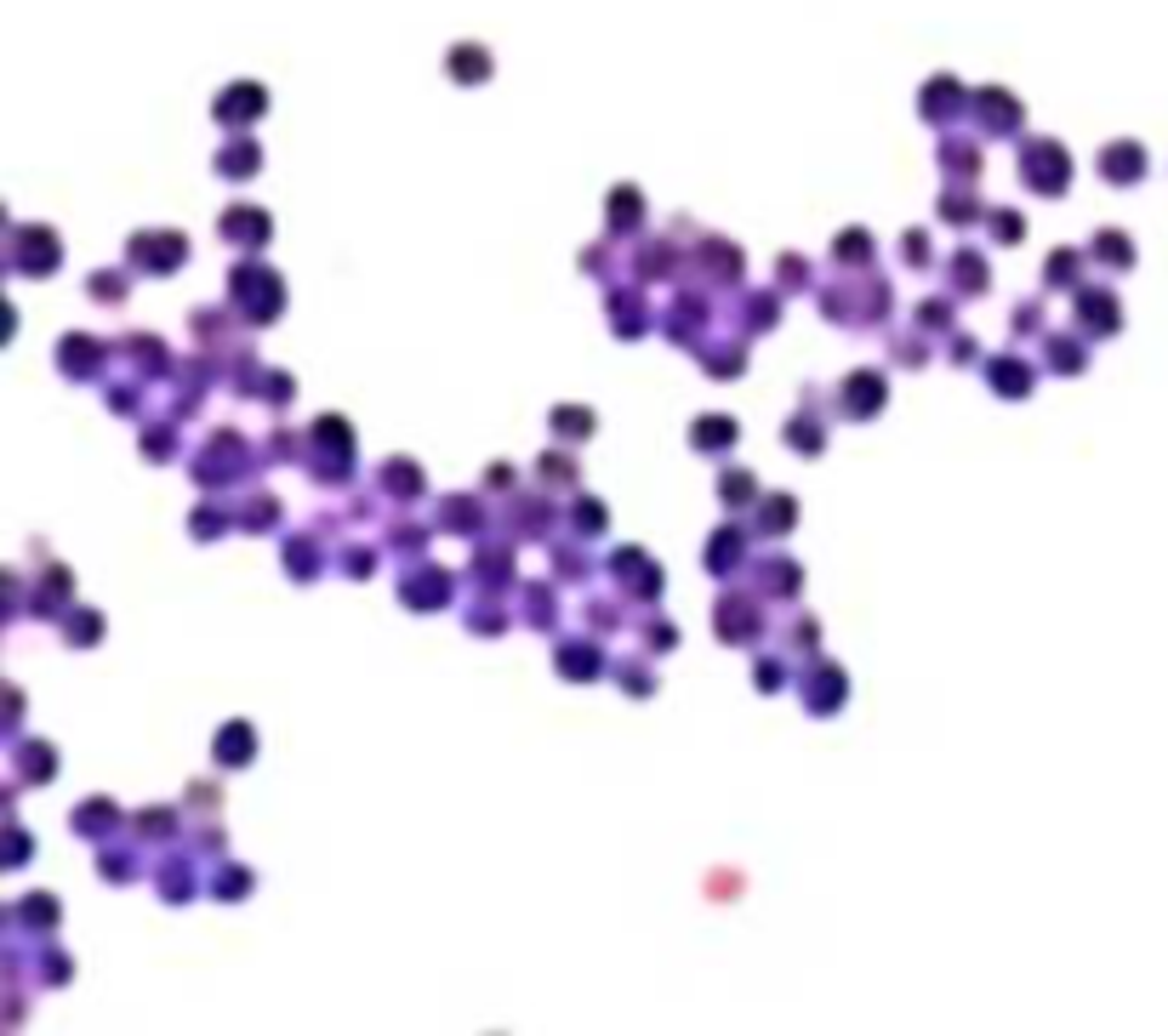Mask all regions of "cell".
<instances>
[{"mask_svg": "<svg viewBox=\"0 0 1168 1036\" xmlns=\"http://www.w3.org/2000/svg\"><path fill=\"white\" fill-rule=\"evenodd\" d=\"M1140 165L1146 160H1134V155H1112V160H1105V172H1112V177H1134Z\"/></svg>", "mask_w": 1168, "mask_h": 1036, "instance_id": "52a82bcc", "label": "cell"}, {"mask_svg": "<svg viewBox=\"0 0 1168 1036\" xmlns=\"http://www.w3.org/2000/svg\"><path fill=\"white\" fill-rule=\"evenodd\" d=\"M246 740H251V729H246V724L223 729V740H217V757H223V764H229V757H246V752H251Z\"/></svg>", "mask_w": 1168, "mask_h": 1036, "instance_id": "277c9868", "label": "cell"}, {"mask_svg": "<svg viewBox=\"0 0 1168 1036\" xmlns=\"http://www.w3.org/2000/svg\"><path fill=\"white\" fill-rule=\"evenodd\" d=\"M559 428H565V433H587V416H582V410H559Z\"/></svg>", "mask_w": 1168, "mask_h": 1036, "instance_id": "ba28073f", "label": "cell"}, {"mask_svg": "<svg viewBox=\"0 0 1168 1036\" xmlns=\"http://www.w3.org/2000/svg\"><path fill=\"white\" fill-rule=\"evenodd\" d=\"M724 439H736V428H730L724 416H707V428H695V445H702V450L724 445Z\"/></svg>", "mask_w": 1168, "mask_h": 1036, "instance_id": "5b68a950", "label": "cell"}, {"mask_svg": "<svg viewBox=\"0 0 1168 1036\" xmlns=\"http://www.w3.org/2000/svg\"><path fill=\"white\" fill-rule=\"evenodd\" d=\"M992 388H997V393H1004V388H1009V393H1026V371H1021V364H997V371H992Z\"/></svg>", "mask_w": 1168, "mask_h": 1036, "instance_id": "8992f818", "label": "cell"}, {"mask_svg": "<svg viewBox=\"0 0 1168 1036\" xmlns=\"http://www.w3.org/2000/svg\"><path fill=\"white\" fill-rule=\"evenodd\" d=\"M223 234H240V246H263L268 222L256 217V211H229V217H223Z\"/></svg>", "mask_w": 1168, "mask_h": 1036, "instance_id": "7a4b0ae2", "label": "cell"}, {"mask_svg": "<svg viewBox=\"0 0 1168 1036\" xmlns=\"http://www.w3.org/2000/svg\"><path fill=\"white\" fill-rule=\"evenodd\" d=\"M1026 177L1031 182H1043V189H1066V155L1060 148H1049V160H1026Z\"/></svg>", "mask_w": 1168, "mask_h": 1036, "instance_id": "6da1fadb", "label": "cell"}, {"mask_svg": "<svg viewBox=\"0 0 1168 1036\" xmlns=\"http://www.w3.org/2000/svg\"><path fill=\"white\" fill-rule=\"evenodd\" d=\"M849 405H855V410H878V405H884V382H878V376H855V382H849Z\"/></svg>", "mask_w": 1168, "mask_h": 1036, "instance_id": "3957f363", "label": "cell"}]
</instances>
